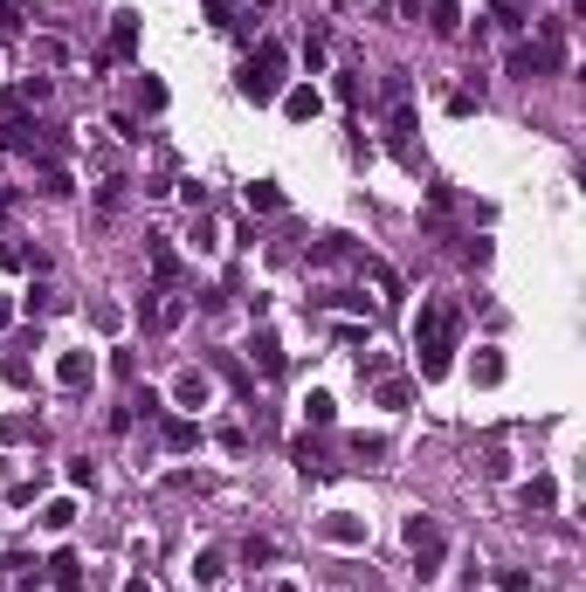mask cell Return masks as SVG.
<instances>
[{"label": "cell", "mask_w": 586, "mask_h": 592, "mask_svg": "<svg viewBox=\"0 0 586 592\" xmlns=\"http://www.w3.org/2000/svg\"><path fill=\"white\" fill-rule=\"evenodd\" d=\"M455 337H462V310L442 304V296H427V304L414 310V352H421V379H442V372H449Z\"/></svg>", "instance_id": "cell-1"}, {"label": "cell", "mask_w": 586, "mask_h": 592, "mask_svg": "<svg viewBox=\"0 0 586 592\" xmlns=\"http://www.w3.org/2000/svg\"><path fill=\"white\" fill-rule=\"evenodd\" d=\"M276 83H283V49H276V42H263V55L241 69V90H248L256 103H269V97H276Z\"/></svg>", "instance_id": "cell-2"}, {"label": "cell", "mask_w": 586, "mask_h": 592, "mask_svg": "<svg viewBox=\"0 0 586 592\" xmlns=\"http://www.w3.org/2000/svg\"><path fill=\"white\" fill-rule=\"evenodd\" d=\"M407 544H414V565H421V572H435V565H442V551H449V538H442L427 516H414V523H407Z\"/></svg>", "instance_id": "cell-3"}, {"label": "cell", "mask_w": 586, "mask_h": 592, "mask_svg": "<svg viewBox=\"0 0 586 592\" xmlns=\"http://www.w3.org/2000/svg\"><path fill=\"white\" fill-rule=\"evenodd\" d=\"M132 42H138V21H132V14H118V28H110V49H104V62H125V55H132Z\"/></svg>", "instance_id": "cell-4"}, {"label": "cell", "mask_w": 586, "mask_h": 592, "mask_svg": "<svg viewBox=\"0 0 586 592\" xmlns=\"http://www.w3.org/2000/svg\"><path fill=\"white\" fill-rule=\"evenodd\" d=\"M55 379H62V386H83V379H90V352H69V359L55 365Z\"/></svg>", "instance_id": "cell-5"}, {"label": "cell", "mask_w": 586, "mask_h": 592, "mask_svg": "<svg viewBox=\"0 0 586 592\" xmlns=\"http://www.w3.org/2000/svg\"><path fill=\"white\" fill-rule=\"evenodd\" d=\"M193 586H221V551H200L193 558Z\"/></svg>", "instance_id": "cell-6"}, {"label": "cell", "mask_w": 586, "mask_h": 592, "mask_svg": "<svg viewBox=\"0 0 586 592\" xmlns=\"http://www.w3.org/2000/svg\"><path fill=\"white\" fill-rule=\"evenodd\" d=\"M248 207H256V214H276V207H283V193H276L269 180H256V186H248Z\"/></svg>", "instance_id": "cell-7"}, {"label": "cell", "mask_w": 586, "mask_h": 592, "mask_svg": "<svg viewBox=\"0 0 586 592\" xmlns=\"http://www.w3.org/2000/svg\"><path fill=\"white\" fill-rule=\"evenodd\" d=\"M276 365H283V352H276V337H256V372H263V379H269V372H276Z\"/></svg>", "instance_id": "cell-8"}, {"label": "cell", "mask_w": 586, "mask_h": 592, "mask_svg": "<svg viewBox=\"0 0 586 592\" xmlns=\"http://www.w3.org/2000/svg\"><path fill=\"white\" fill-rule=\"evenodd\" d=\"M173 393H180L187 407H208V379H200V372H187V379H180V386H173Z\"/></svg>", "instance_id": "cell-9"}, {"label": "cell", "mask_w": 586, "mask_h": 592, "mask_svg": "<svg viewBox=\"0 0 586 592\" xmlns=\"http://www.w3.org/2000/svg\"><path fill=\"white\" fill-rule=\"evenodd\" d=\"M379 407H387V413H407V379H387V386H379Z\"/></svg>", "instance_id": "cell-10"}, {"label": "cell", "mask_w": 586, "mask_h": 592, "mask_svg": "<svg viewBox=\"0 0 586 592\" xmlns=\"http://www.w3.org/2000/svg\"><path fill=\"white\" fill-rule=\"evenodd\" d=\"M469 372H476V386H497V379H504V359H490V352H483Z\"/></svg>", "instance_id": "cell-11"}, {"label": "cell", "mask_w": 586, "mask_h": 592, "mask_svg": "<svg viewBox=\"0 0 586 592\" xmlns=\"http://www.w3.org/2000/svg\"><path fill=\"white\" fill-rule=\"evenodd\" d=\"M435 28H442V35H455V28H462V7H455V0H435Z\"/></svg>", "instance_id": "cell-12"}, {"label": "cell", "mask_w": 586, "mask_h": 592, "mask_svg": "<svg viewBox=\"0 0 586 592\" xmlns=\"http://www.w3.org/2000/svg\"><path fill=\"white\" fill-rule=\"evenodd\" d=\"M152 269H159V283H173V269H180V262H173V248H166V241H152Z\"/></svg>", "instance_id": "cell-13"}, {"label": "cell", "mask_w": 586, "mask_h": 592, "mask_svg": "<svg viewBox=\"0 0 586 592\" xmlns=\"http://www.w3.org/2000/svg\"><path fill=\"white\" fill-rule=\"evenodd\" d=\"M290 118H318V90H297V97H290Z\"/></svg>", "instance_id": "cell-14"}, {"label": "cell", "mask_w": 586, "mask_h": 592, "mask_svg": "<svg viewBox=\"0 0 586 592\" xmlns=\"http://www.w3.org/2000/svg\"><path fill=\"white\" fill-rule=\"evenodd\" d=\"M366 276H373V283L387 289V296H400V283H394V269H387V262H366Z\"/></svg>", "instance_id": "cell-15"}, {"label": "cell", "mask_w": 586, "mask_h": 592, "mask_svg": "<svg viewBox=\"0 0 586 592\" xmlns=\"http://www.w3.org/2000/svg\"><path fill=\"white\" fill-rule=\"evenodd\" d=\"M0 28H21V14H14V7H7V0H0Z\"/></svg>", "instance_id": "cell-16"}, {"label": "cell", "mask_w": 586, "mask_h": 592, "mask_svg": "<svg viewBox=\"0 0 586 592\" xmlns=\"http://www.w3.org/2000/svg\"><path fill=\"white\" fill-rule=\"evenodd\" d=\"M7 214H14V193H0V221H7Z\"/></svg>", "instance_id": "cell-17"}, {"label": "cell", "mask_w": 586, "mask_h": 592, "mask_svg": "<svg viewBox=\"0 0 586 592\" xmlns=\"http://www.w3.org/2000/svg\"><path fill=\"white\" fill-rule=\"evenodd\" d=\"M125 592H152V586H145V579H132V586H125Z\"/></svg>", "instance_id": "cell-18"}, {"label": "cell", "mask_w": 586, "mask_h": 592, "mask_svg": "<svg viewBox=\"0 0 586 592\" xmlns=\"http://www.w3.org/2000/svg\"><path fill=\"white\" fill-rule=\"evenodd\" d=\"M0 324H7V304H0Z\"/></svg>", "instance_id": "cell-19"}]
</instances>
